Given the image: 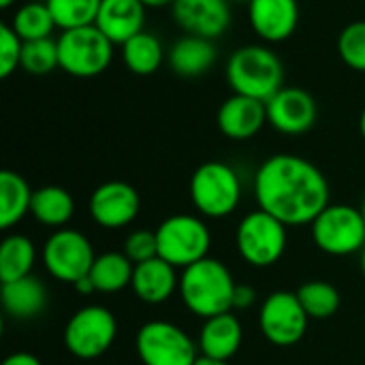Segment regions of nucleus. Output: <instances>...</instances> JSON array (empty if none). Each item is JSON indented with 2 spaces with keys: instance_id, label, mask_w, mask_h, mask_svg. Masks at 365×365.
Returning <instances> with one entry per match:
<instances>
[{
  "instance_id": "28",
  "label": "nucleus",
  "mask_w": 365,
  "mask_h": 365,
  "mask_svg": "<svg viewBox=\"0 0 365 365\" xmlns=\"http://www.w3.org/2000/svg\"><path fill=\"white\" fill-rule=\"evenodd\" d=\"M9 26L15 30V34L26 43V41H41V38H51V32L56 30V21L45 4L43 2H26L21 4Z\"/></svg>"
},
{
  "instance_id": "42",
  "label": "nucleus",
  "mask_w": 365,
  "mask_h": 365,
  "mask_svg": "<svg viewBox=\"0 0 365 365\" xmlns=\"http://www.w3.org/2000/svg\"><path fill=\"white\" fill-rule=\"evenodd\" d=\"M361 272H364V278H365V246H364V250H361Z\"/></svg>"
},
{
  "instance_id": "25",
  "label": "nucleus",
  "mask_w": 365,
  "mask_h": 365,
  "mask_svg": "<svg viewBox=\"0 0 365 365\" xmlns=\"http://www.w3.org/2000/svg\"><path fill=\"white\" fill-rule=\"evenodd\" d=\"M32 195L34 190H30L28 182L19 173L9 169L0 173V227L2 229H11L26 214H30Z\"/></svg>"
},
{
  "instance_id": "8",
  "label": "nucleus",
  "mask_w": 365,
  "mask_h": 365,
  "mask_svg": "<svg viewBox=\"0 0 365 365\" xmlns=\"http://www.w3.org/2000/svg\"><path fill=\"white\" fill-rule=\"evenodd\" d=\"M287 225L263 210L244 216L235 235L237 252L252 267L276 265L287 250Z\"/></svg>"
},
{
  "instance_id": "16",
  "label": "nucleus",
  "mask_w": 365,
  "mask_h": 365,
  "mask_svg": "<svg viewBox=\"0 0 365 365\" xmlns=\"http://www.w3.org/2000/svg\"><path fill=\"white\" fill-rule=\"evenodd\" d=\"M252 32L265 43H282L293 36L299 24L297 0H248Z\"/></svg>"
},
{
  "instance_id": "36",
  "label": "nucleus",
  "mask_w": 365,
  "mask_h": 365,
  "mask_svg": "<svg viewBox=\"0 0 365 365\" xmlns=\"http://www.w3.org/2000/svg\"><path fill=\"white\" fill-rule=\"evenodd\" d=\"M2 365H43L32 353H24V351H19V353H13V355H9Z\"/></svg>"
},
{
  "instance_id": "31",
  "label": "nucleus",
  "mask_w": 365,
  "mask_h": 365,
  "mask_svg": "<svg viewBox=\"0 0 365 365\" xmlns=\"http://www.w3.org/2000/svg\"><path fill=\"white\" fill-rule=\"evenodd\" d=\"M21 71L28 75H47L56 68H60L58 62V43L53 38H41V41H26L21 49Z\"/></svg>"
},
{
  "instance_id": "38",
  "label": "nucleus",
  "mask_w": 365,
  "mask_h": 365,
  "mask_svg": "<svg viewBox=\"0 0 365 365\" xmlns=\"http://www.w3.org/2000/svg\"><path fill=\"white\" fill-rule=\"evenodd\" d=\"M195 365H229V361H222V359H212V357H205V355H199Z\"/></svg>"
},
{
  "instance_id": "35",
  "label": "nucleus",
  "mask_w": 365,
  "mask_h": 365,
  "mask_svg": "<svg viewBox=\"0 0 365 365\" xmlns=\"http://www.w3.org/2000/svg\"><path fill=\"white\" fill-rule=\"evenodd\" d=\"M257 302V291L248 284H237L233 295V310H246Z\"/></svg>"
},
{
  "instance_id": "30",
  "label": "nucleus",
  "mask_w": 365,
  "mask_h": 365,
  "mask_svg": "<svg viewBox=\"0 0 365 365\" xmlns=\"http://www.w3.org/2000/svg\"><path fill=\"white\" fill-rule=\"evenodd\" d=\"M297 297H299L306 314L310 319H317V321L334 317L340 308V302H342L338 289L329 282H323V280H312V282L302 284L297 291Z\"/></svg>"
},
{
  "instance_id": "11",
  "label": "nucleus",
  "mask_w": 365,
  "mask_h": 365,
  "mask_svg": "<svg viewBox=\"0 0 365 365\" xmlns=\"http://www.w3.org/2000/svg\"><path fill=\"white\" fill-rule=\"evenodd\" d=\"M137 355L143 365H195L199 353L190 336L169 321H150L137 331Z\"/></svg>"
},
{
  "instance_id": "34",
  "label": "nucleus",
  "mask_w": 365,
  "mask_h": 365,
  "mask_svg": "<svg viewBox=\"0 0 365 365\" xmlns=\"http://www.w3.org/2000/svg\"><path fill=\"white\" fill-rule=\"evenodd\" d=\"M124 255L137 265V263H145L150 259L158 257V240H156V231H148V229H137L133 231L126 242H124Z\"/></svg>"
},
{
  "instance_id": "22",
  "label": "nucleus",
  "mask_w": 365,
  "mask_h": 365,
  "mask_svg": "<svg viewBox=\"0 0 365 365\" xmlns=\"http://www.w3.org/2000/svg\"><path fill=\"white\" fill-rule=\"evenodd\" d=\"M2 308L17 321L38 317L47 308V289L36 276H26L13 282H4L0 289Z\"/></svg>"
},
{
  "instance_id": "4",
  "label": "nucleus",
  "mask_w": 365,
  "mask_h": 365,
  "mask_svg": "<svg viewBox=\"0 0 365 365\" xmlns=\"http://www.w3.org/2000/svg\"><path fill=\"white\" fill-rule=\"evenodd\" d=\"M192 205L205 218L231 216L242 199V184L235 169L220 160H207L199 165L190 178Z\"/></svg>"
},
{
  "instance_id": "37",
  "label": "nucleus",
  "mask_w": 365,
  "mask_h": 365,
  "mask_svg": "<svg viewBox=\"0 0 365 365\" xmlns=\"http://www.w3.org/2000/svg\"><path fill=\"white\" fill-rule=\"evenodd\" d=\"M79 293H83V295H90V293H96V287H94V282L90 280V276H86V278H81L79 282H75L73 284Z\"/></svg>"
},
{
  "instance_id": "13",
  "label": "nucleus",
  "mask_w": 365,
  "mask_h": 365,
  "mask_svg": "<svg viewBox=\"0 0 365 365\" xmlns=\"http://www.w3.org/2000/svg\"><path fill=\"white\" fill-rule=\"evenodd\" d=\"M267 124L282 135H304L308 133L319 115L314 96L297 86L280 88L267 103Z\"/></svg>"
},
{
  "instance_id": "15",
  "label": "nucleus",
  "mask_w": 365,
  "mask_h": 365,
  "mask_svg": "<svg viewBox=\"0 0 365 365\" xmlns=\"http://www.w3.org/2000/svg\"><path fill=\"white\" fill-rule=\"evenodd\" d=\"M229 2L231 0H173L171 15L186 34L216 41L231 26Z\"/></svg>"
},
{
  "instance_id": "20",
  "label": "nucleus",
  "mask_w": 365,
  "mask_h": 365,
  "mask_svg": "<svg viewBox=\"0 0 365 365\" xmlns=\"http://www.w3.org/2000/svg\"><path fill=\"white\" fill-rule=\"evenodd\" d=\"M216 58H218L216 43L195 34L180 36L167 53L169 68L186 79L205 75L216 64Z\"/></svg>"
},
{
  "instance_id": "27",
  "label": "nucleus",
  "mask_w": 365,
  "mask_h": 365,
  "mask_svg": "<svg viewBox=\"0 0 365 365\" xmlns=\"http://www.w3.org/2000/svg\"><path fill=\"white\" fill-rule=\"evenodd\" d=\"M36 250L30 237L13 233L0 244V282H13L32 274Z\"/></svg>"
},
{
  "instance_id": "10",
  "label": "nucleus",
  "mask_w": 365,
  "mask_h": 365,
  "mask_svg": "<svg viewBox=\"0 0 365 365\" xmlns=\"http://www.w3.org/2000/svg\"><path fill=\"white\" fill-rule=\"evenodd\" d=\"M41 259L49 276L75 284L90 274L96 255L83 233L75 229H58L45 240Z\"/></svg>"
},
{
  "instance_id": "39",
  "label": "nucleus",
  "mask_w": 365,
  "mask_h": 365,
  "mask_svg": "<svg viewBox=\"0 0 365 365\" xmlns=\"http://www.w3.org/2000/svg\"><path fill=\"white\" fill-rule=\"evenodd\" d=\"M148 9H160V6H171L173 0H141Z\"/></svg>"
},
{
  "instance_id": "17",
  "label": "nucleus",
  "mask_w": 365,
  "mask_h": 365,
  "mask_svg": "<svg viewBox=\"0 0 365 365\" xmlns=\"http://www.w3.org/2000/svg\"><path fill=\"white\" fill-rule=\"evenodd\" d=\"M216 124L227 139L246 141L259 135L267 124V107L263 101L242 94H231L218 107Z\"/></svg>"
},
{
  "instance_id": "6",
  "label": "nucleus",
  "mask_w": 365,
  "mask_h": 365,
  "mask_svg": "<svg viewBox=\"0 0 365 365\" xmlns=\"http://www.w3.org/2000/svg\"><path fill=\"white\" fill-rule=\"evenodd\" d=\"M158 257L175 269H186L203 261L212 246L207 225L190 214H175L160 222L156 229Z\"/></svg>"
},
{
  "instance_id": "1",
  "label": "nucleus",
  "mask_w": 365,
  "mask_h": 365,
  "mask_svg": "<svg viewBox=\"0 0 365 365\" xmlns=\"http://www.w3.org/2000/svg\"><path fill=\"white\" fill-rule=\"evenodd\" d=\"M255 199L259 210L287 227L312 225L329 205V182L310 160L295 154H274L257 169Z\"/></svg>"
},
{
  "instance_id": "12",
  "label": "nucleus",
  "mask_w": 365,
  "mask_h": 365,
  "mask_svg": "<svg viewBox=\"0 0 365 365\" xmlns=\"http://www.w3.org/2000/svg\"><path fill=\"white\" fill-rule=\"evenodd\" d=\"M308 321L310 317L306 314L297 293L291 291H274L265 297L259 312L261 331L276 346L297 344L308 329Z\"/></svg>"
},
{
  "instance_id": "3",
  "label": "nucleus",
  "mask_w": 365,
  "mask_h": 365,
  "mask_svg": "<svg viewBox=\"0 0 365 365\" xmlns=\"http://www.w3.org/2000/svg\"><path fill=\"white\" fill-rule=\"evenodd\" d=\"M227 81L233 94L250 96L267 103L280 88H284V66L274 49L267 45L237 47L227 60Z\"/></svg>"
},
{
  "instance_id": "21",
  "label": "nucleus",
  "mask_w": 365,
  "mask_h": 365,
  "mask_svg": "<svg viewBox=\"0 0 365 365\" xmlns=\"http://www.w3.org/2000/svg\"><path fill=\"white\" fill-rule=\"evenodd\" d=\"M242 338H244V329L240 319L233 312H225L203 321L197 346L205 357L229 361L240 351Z\"/></svg>"
},
{
  "instance_id": "44",
  "label": "nucleus",
  "mask_w": 365,
  "mask_h": 365,
  "mask_svg": "<svg viewBox=\"0 0 365 365\" xmlns=\"http://www.w3.org/2000/svg\"><path fill=\"white\" fill-rule=\"evenodd\" d=\"M231 2H246L248 4V0H231Z\"/></svg>"
},
{
  "instance_id": "18",
  "label": "nucleus",
  "mask_w": 365,
  "mask_h": 365,
  "mask_svg": "<svg viewBox=\"0 0 365 365\" xmlns=\"http://www.w3.org/2000/svg\"><path fill=\"white\" fill-rule=\"evenodd\" d=\"M145 9L141 0H101L94 26L113 45H124L128 38L143 32Z\"/></svg>"
},
{
  "instance_id": "9",
  "label": "nucleus",
  "mask_w": 365,
  "mask_h": 365,
  "mask_svg": "<svg viewBox=\"0 0 365 365\" xmlns=\"http://www.w3.org/2000/svg\"><path fill=\"white\" fill-rule=\"evenodd\" d=\"M118 336V321L105 306L79 308L64 327V346L77 359L105 355Z\"/></svg>"
},
{
  "instance_id": "23",
  "label": "nucleus",
  "mask_w": 365,
  "mask_h": 365,
  "mask_svg": "<svg viewBox=\"0 0 365 365\" xmlns=\"http://www.w3.org/2000/svg\"><path fill=\"white\" fill-rule=\"evenodd\" d=\"M122 62L133 75H154L165 62V47L156 34L143 30L122 45Z\"/></svg>"
},
{
  "instance_id": "40",
  "label": "nucleus",
  "mask_w": 365,
  "mask_h": 365,
  "mask_svg": "<svg viewBox=\"0 0 365 365\" xmlns=\"http://www.w3.org/2000/svg\"><path fill=\"white\" fill-rule=\"evenodd\" d=\"M359 133H361V137H364L365 141V109L361 111V115H359Z\"/></svg>"
},
{
  "instance_id": "32",
  "label": "nucleus",
  "mask_w": 365,
  "mask_h": 365,
  "mask_svg": "<svg viewBox=\"0 0 365 365\" xmlns=\"http://www.w3.org/2000/svg\"><path fill=\"white\" fill-rule=\"evenodd\" d=\"M338 56L349 68L365 73V19L351 21L342 28L338 34Z\"/></svg>"
},
{
  "instance_id": "5",
  "label": "nucleus",
  "mask_w": 365,
  "mask_h": 365,
  "mask_svg": "<svg viewBox=\"0 0 365 365\" xmlns=\"http://www.w3.org/2000/svg\"><path fill=\"white\" fill-rule=\"evenodd\" d=\"M56 43L60 71L71 77H96L105 73L113 60V43L96 26L64 30L60 32Z\"/></svg>"
},
{
  "instance_id": "2",
  "label": "nucleus",
  "mask_w": 365,
  "mask_h": 365,
  "mask_svg": "<svg viewBox=\"0 0 365 365\" xmlns=\"http://www.w3.org/2000/svg\"><path fill=\"white\" fill-rule=\"evenodd\" d=\"M235 280L225 263L205 257L203 261L182 269L180 297L184 306L203 321L233 310Z\"/></svg>"
},
{
  "instance_id": "41",
  "label": "nucleus",
  "mask_w": 365,
  "mask_h": 365,
  "mask_svg": "<svg viewBox=\"0 0 365 365\" xmlns=\"http://www.w3.org/2000/svg\"><path fill=\"white\" fill-rule=\"evenodd\" d=\"M15 2H17V0H0V6H2V9H9V6H13Z\"/></svg>"
},
{
  "instance_id": "29",
  "label": "nucleus",
  "mask_w": 365,
  "mask_h": 365,
  "mask_svg": "<svg viewBox=\"0 0 365 365\" xmlns=\"http://www.w3.org/2000/svg\"><path fill=\"white\" fill-rule=\"evenodd\" d=\"M56 28L64 30H75L83 26H94L101 0H45Z\"/></svg>"
},
{
  "instance_id": "43",
  "label": "nucleus",
  "mask_w": 365,
  "mask_h": 365,
  "mask_svg": "<svg viewBox=\"0 0 365 365\" xmlns=\"http://www.w3.org/2000/svg\"><path fill=\"white\" fill-rule=\"evenodd\" d=\"M361 214H364V218H365V199H364V205H361Z\"/></svg>"
},
{
  "instance_id": "7",
  "label": "nucleus",
  "mask_w": 365,
  "mask_h": 365,
  "mask_svg": "<svg viewBox=\"0 0 365 365\" xmlns=\"http://www.w3.org/2000/svg\"><path fill=\"white\" fill-rule=\"evenodd\" d=\"M317 248L331 257H349L365 246V218L353 205H327L312 222Z\"/></svg>"
},
{
  "instance_id": "24",
  "label": "nucleus",
  "mask_w": 365,
  "mask_h": 365,
  "mask_svg": "<svg viewBox=\"0 0 365 365\" xmlns=\"http://www.w3.org/2000/svg\"><path fill=\"white\" fill-rule=\"evenodd\" d=\"M30 214L45 227L62 229L75 214L73 195L62 186H43L32 195Z\"/></svg>"
},
{
  "instance_id": "14",
  "label": "nucleus",
  "mask_w": 365,
  "mask_h": 365,
  "mask_svg": "<svg viewBox=\"0 0 365 365\" xmlns=\"http://www.w3.org/2000/svg\"><path fill=\"white\" fill-rule=\"evenodd\" d=\"M141 210V197L128 182L111 180L101 184L90 197V214L98 227H128Z\"/></svg>"
},
{
  "instance_id": "33",
  "label": "nucleus",
  "mask_w": 365,
  "mask_h": 365,
  "mask_svg": "<svg viewBox=\"0 0 365 365\" xmlns=\"http://www.w3.org/2000/svg\"><path fill=\"white\" fill-rule=\"evenodd\" d=\"M24 41L15 34L9 24L0 26V77L9 79L21 64Z\"/></svg>"
},
{
  "instance_id": "26",
  "label": "nucleus",
  "mask_w": 365,
  "mask_h": 365,
  "mask_svg": "<svg viewBox=\"0 0 365 365\" xmlns=\"http://www.w3.org/2000/svg\"><path fill=\"white\" fill-rule=\"evenodd\" d=\"M135 263L124 252H105L94 259L90 269V280L96 287V293H118L133 282Z\"/></svg>"
},
{
  "instance_id": "19",
  "label": "nucleus",
  "mask_w": 365,
  "mask_h": 365,
  "mask_svg": "<svg viewBox=\"0 0 365 365\" xmlns=\"http://www.w3.org/2000/svg\"><path fill=\"white\" fill-rule=\"evenodd\" d=\"M130 287L141 302L158 306L165 304L180 289V276L175 274V267L171 263L156 257L135 265Z\"/></svg>"
}]
</instances>
